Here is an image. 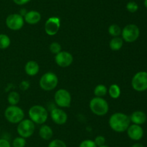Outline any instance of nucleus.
<instances>
[{"label":"nucleus","mask_w":147,"mask_h":147,"mask_svg":"<svg viewBox=\"0 0 147 147\" xmlns=\"http://www.w3.org/2000/svg\"><path fill=\"white\" fill-rule=\"evenodd\" d=\"M109 125L115 132L123 133L126 131L131 125V120L126 114L117 112L111 115L109 120Z\"/></svg>","instance_id":"1"},{"label":"nucleus","mask_w":147,"mask_h":147,"mask_svg":"<svg viewBox=\"0 0 147 147\" xmlns=\"http://www.w3.org/2000/svg\"><path fill=\"white\" fill-rule=\"evenodd\" d=\"M29 119L34 124L42 125L48 118V112L42 105H35L32 106L28 111Z\"/></svg>","instance_id":"2"},{"label":"nucleus","mask_w":147,"mask_h":147,"mask_svg":"<svg viewBox=\"0 0 147 147\" xmlns=\"http://www.w3.org/2000/svg\"><path fill=\"white\" fill-rule=\"evenodd\" d=\"M89 108L94 115L98 116H104L109 112V105L104 98L95 97L90 99L89 102Z\"/></svg>","instance_id":"3"},{"label":"nucleus","mask_w":147,"mask_h":147,"mask_svg":"<svg viewBox=\"0 0 147 147\" xmlns=\"http://www.w3.org/2000/svg\"><path fill=\"white\" fill-rule=\"evenodd\" d=\"M4 117L10 123L18 124L24 118V112L17 105H9L4 110Z\"/></svg>","instance_id":"4"},{"label":"nucleus","mask_w":147,"mask_h":147,"mask_svg":"<svg viewBox=\"0 0 147 147\" xmlns=\"http://www.w3.org/2000/svg\"><path fill=\"white\" fill-rule=\"evenodd\" d=\"M39 84L44 91H52L55 89L58 84V77L53 72H46L40 77Z\"/></svg>","instance_id":"5"},{"label":"nucleus","mask_w":147,"mask_h":147,"mask_svg":"<svg viewBox=\"0 0 147 147\" xmlns=\"http://www.w3.org/2000/svg\"><path fill=\"white\" fill-rule=\"evenodd\" d=\"M35 131V124L30 119H23L17 125V131L19 136L28 138L34 134Z\"/></svg>","instance_id":"6"},{"label":"nucleus","mask_w":147,"mask_h":147,"mask_svg":"<svg viewBox=\"0 0 147 147\" xmlns=\"http://www.w3.org/2000/svg\"><path fill=\"white\" fill-rule=\"evenodd\" d=\"M140 35V30L136 24H129L121 30V37L126 43L135 42Z\"/></svg>","instance_id":"7"},{"label":"nucleus","mask_w":147,"mask_h":147,"mask_svg":"<svg viewBox=\"0 0 147 147\" xmlns=\"http://www.w3.org/2000/svg\"><path fill=\"white\" fill-rule=\"evenodd\" d=\"M54 100L56 105L60 108H70L71 105L72 97L67 89H60L55 93Z\"/></svg>","instance_id":"8"},{"label":"nucleus","mask_w":147,"mask_h":147,"mask_svg":"<svg viewBox=\"0 0 147 147\" xmlns=\"http://www.w3.org/2000/svg\"><path fill=\"white\" fill-rule=\"evenodd\" d=\"M131 86L137 92L147 90V72L142 71L135 74L131 79Z\"/></svg>","instance_id":"9"},{"label":"nucleus","mask_w":147,"mask_h":147,"mask_svg":"<svg viewBox=\"0 0 147 147\" xmlns=\"http://www.w3.org/2000/svg\"><path fill=\"white\" fill-rule=\"evenodd\" d=\"M6 25L9 29L14 31L20 30L24 24V17L18 13H14L8 15L6 18Z\"/></svg>","instance_id":"10"},{"label":"nucleus","mask_w":147,"mask_h":147,"mask_svg":"<svg viewBox=\"0 0 147 147\" xmlns=\"http://www.w3.org/2000/svg\"><path fill=\"white\" fill-rule=\"evenodd\" d=\"M60 27V19L57 17H51L45 23V31L50 36L55 35Z\"/></svg>","instance_id":"11"},{"label":"nucleus","mask_w":147,"mask_h":147,"mask_svg":"<svg viewBox=\"0 0 147 147\" xmlns=\"http://www.w3.org/2000/svg\"><path fill=\"white\" fill-rule=\"evenodd\" d=\"M55 61L56 64L61 68L70 66L73 62V56L70 53L65 50H61L55 56Z\"/></svg>","instance_id":"12"},{"label":"nucleus","mask_w":147,"mask_h":147,"mask_svg":"<svg viewBox=\"0 0 147 147\" xmlns=\"http://www.w3.org/2000/svg\"><path fill=\"white\" fill-rule=\"evenodd\" d=\"M50 118L55 123L62 125L67 121V114L61 108H54L50 111Z\"/></svg>","instance_id":"13"},{"label":"nucleus","mask_w":147,"mask_h":147,"mask_svg":"<svg viewBox=\"0 0 147 147\" xmlns=\"http://www.w3.org/2000/svg\"><path fill=\"white\" fill-rule=\"evenodd\" d=\"M127 135L132 141H138L144 136V129L142 127L136 124H131L126 130Z\"/></svg>","instance_id":"14"},{"label":"nucleus","mask_w":147,"mask_h":147,"mask_svg":"<svg viewBox=\"0 0 147 147\" xmlns=\"http://www.w3.org/2000/svg\"><path fill=\"white\" fill-rule=\"evenodd\" d=\"M41 18V14L36 10L28 11L24 17V22H27L29 24H37V23L40 22Z\"/></svg>","instance_id":"15"},{"label":"nucleus","mask_w":147,"mask_h":147,"mask_svg":"<svg viewBox=\"0 0 147 147\" xmlns=\"http://www.w3.org/2000/svg\"><path fill=\"white\" fill-rule=\"evenodd\" d=\"M131 120V122H133V124L136 125H142L145 123L147 120V116L144 112L141 110H136L132 112L131 116H129Z\"/></svg>","instance_id":"16"},{"label":"nucleus","mask_w":147,"mask_h":147,"mask_svg":"<svg viewBox=\"0 0 147 147\" xmlns=\"http://www.w3.org/2000/svg\"><path fill=\"white\" fill-rule=\"evenodd\" d=\"M24 71L28 76H34L40 71V66L35 61H29L24 66Z\"/></svg>","instance_id":"17"},{"label":"nucleus","mask_w":147,"mask_h":147,"mask_svg":"<svg viewBox=\"0 0 147 147\" xmlns=\"http://www.w3.org/2000/svg\"><path fill=\"white\" fill-rule=\"evenodd\" d=\"M39 135L42 139L49 141L53 136V131L50 126L46 124H42L39 129Z\"/></svg>","instance_id":"18"},{"label":"nucleus","mask_w":147,"mask_h":147,"mask_svg":"<svg viewBox=\"0 0 147 147\" xmlns=\"http://www.w3.org/2000/svg\"><path fill=\"white\" fill-rule=\"evenodd\" d=\"M123 46V40L120 36L119 37H113L109 43V47L111 50L113 51H118L120 50Z\"/></svg>","instance_id":"19"},{"label":"nucleus","mask_w":147,"mask_h":147,"mask_svg":"<svg viewBox=\"0 0 147 147\" xmlns=\"http://www.w3.org/2000/svg\"><path fill=\"white\" fill-rule=\"evenodd\" d=\"M108 92H109V96L112 99H116L119 98V97L121 96V91L120 86L117 84H111L109 86V89H108Z\"/></svg>","instance_id":"20"},{"label":"nucleus","mask_w":147,"mask_h":147,"mask_svg":"<svg viewBox=\"0 0 147 147\" xmlns=\"http://www.w3.org/2000/svg\"><path fill=\"white\" fill-rule=\"evenodd\" d=\"M7 101H8L9 105H17V104L20 101V94L15 91L10 92L7 97Z\"/></svg>","instance_id":"21"},{"label":"nucleus","mask_w":147,"mask_h":147,"mask_svg":"<svg viewBox=\"0 0 147 147\" xmlns=\"http://www.w3.org/2000/svg\"><path fill=\"white\" fill-rule=\"evenodd\" d=\"M93 93L96 97H103L106 96L108 93V88L106 87V85L104 84H98L97 86L95 87Z\"/></svg>","instance_id":"22"},{"label":"nucleus","mask_w":147,"mask_h":147,"mask_svg":"<svg viewBox=\"0 0 147 147\" xmlns=\"http://www.w3.org/2000/svg\"><path fill=\"white\" fill-rule=\"evenodd\" d=\"M121 28L119 25L116 24H111L109 26V29H108V32H109V35H111L112 37H119L121 35Z\"/></svg>","instance_id":"23"},{"label":"nucleus","mask_w":147,"mask_h":147,"mask_svg":"<svg viewBox=\"0 0 147 147\" xmlns=\"http://www.w3.org/2000/svg\"><path fill=\"white\" fill-rule=\"evenodd\" d=\"M11 40L6 34H0V49H6L9 47Z\"/></svg>","instance_id":"24"},{"label":"nucleus","mask_w":147,"mask_h":147,"mask_svg":"<svg viewBox=\"0 0 147 147\" xmlns=\"http://www.w3.org/2000/svg\"><path fill=\"white\" fill-rule=\"evenodd\" d=\"M26 144H27L26 138H22L21 136L16 137L12 141L13 147H25Z\"/></svg>","instance_id":"25"},{"label":"nucleus","mask_w":147,"mask_h":147,"mask_svg":"<svg viewBox=\"0 0 147 147\" xmlns=\"http://www.w3.org/2000/svg\"><path fill=\"white\" fill-rule=\"evenodd\" d=\"M50 50L51 53H54V54H57L62 50L61 45L57 42H53L50 45Z\"/></svg>","instance_id":"26"},{"label":"nucleus","mask_w":147,"mask_h":147,"mask_svg":"<svg viewBox=\"0 0 147 147\" xmlns=\"http://www.w3.org/2000/svg\"><path fill=\"white\" fill-rule=\"evenodd\" d=\"M47 147H67L65 143L60 139L52 140L48 144Z\"/></svg>","instance_id":"27"},{"label":"nucleus","mask_w":147,"mask_h":147,"mask_svg":"<svg viewBox=\"0 0 147 147\" xmlns=\"http://www.w3.org/2000/svg\"><path fill=\"white\" fill-rule=\"evenodd\" d=\"M126 10H128V12L131 13H134L136 12H137V10H139V5L135 1H129L126 4Z\"/></svg>","instance_id":"28"},{"label":"nucleus","mask_w":147,"mask_h":147,"mask_svg":"<svg viewBox=\"0 0 147 147\" xmlns=\"http://www.w3.org/2000/svg\"><path fill=\"white\" fill-rule=\"evenodd\" d=\"M78 147H98V146H96V144H95L93 140L86 139V140H83V141L80 142V144H79Z\"/></svg>","instance_id":"29"},{"label":"nucleus","mask_w":147,"mask_h":147,"mask_svg":"<svg viewBox=\"0 0 147 147\" xmlns=\"http://www.w3.org/2000/svg\"><path fill=\"white\" fill-rule=\"evenodd\" d=\"M93 141H94L95 144H96L97 146H100L106 144V138L103 135H97Z\"/></svg>","instance_id":"30"},{"label":"nucleus","mask_w":147,"mask_h":147,"mask_svg":"<svg viewBox=\"0 0 147 147\" xmlns=\"http://www.w3.org/2000/svg\"><path fill=\"white\" fill-rule=\"evenodd\" d=\"M30 84L28 81L23 80L20 82V85H19V87H20V89L22 91H27V89L30 88Z\"/></svg>","instance_id":"31"},{"label":"nucleus","mask_w":147,"mask_h":147,"mask_svg":"<svg viewBox=\"0 0 147 147\" xmlns=\"http://www.w3.org/2000/svg\"><path fill=\"white\" fill-rule=\"evenodd\" d=\"M11 144L6 138H0V147H11Z\"/></svg>","instance_id":"32"},{"label":"nucleus","mask_w":147,"mask_h":147,"mask_svg":"<svg viewBox=\"0 0 147 147\" xmlns=\"http://www.w3.org/2000/svg\"><path fill=\"white\" fill-rule=\"evenodd\" d=\"M30 1H31V0H13V1H14L16 4L20 6L24 5V4L30 2Z\"/></svg>","instance_id":"33"},{"label":"nucleus","mask_w":147,"mask_h":147,"mask_svg":"<svg viewBox=\"0 0 147 147\" xmlns=\"http://www.w3.org/2000/svg\"><path fill=\"white\" fill-rule=\"evenodd\" d=\"M27 11L25 10V9H21V10H20V12L19 13V14H20V15H22L23 17H24V15L27 14Z\"/></svg>","instance_id":"34"},{"label":"nucleus","mask_w":147,"mask_h":147,"mask_svg":"<svg viewBox=\"0 0 147 147\" xmlns=\"http://www.w3.org/2000/svg\"><path fill=\"white\" fill-rule=\"evenodd\" d=\"M131 147H144V146L141 143H135Z\"/></svg>","instance_id":"35"},{"label":"nucleus","mask_w":147,"mask_h":147,"mask_svg":"<svg viewBox=\"0 0 147 147\" xmlns=\"http://www.w3.org/2000/svg\"><path fill=\"white\" fill-rule=\"evenodd\" d=\"M98 147H110V146H109L108 145H106V144H104V145L100 146H98Z\"/></svg>","instance_id":"36"},{"label":"nucleus","mask_w":147,"mask_h":147,"mask_svg":"<svg viewBox=\"0 0 147 147\" xmlns=\"http://www.w3.org/2000/svg\"><path fill=\"white\" fill-rule=\"evenodd\" d=\"M144 6L147 8V0H144Z\"/></svg>","instance_id":"37"},{"label":"nucleus","mask_w":147,"mask_h":147,"mask_svg":"<svg viewBox=\"0 0 147 147\" xmlns=\"http://www.w3.org/2000/svg\"><path fill=\"white\" fill-rule=\"evenodd\" d=\"M0 132H1V127H0Z\"/></svg>","instance_id":"38"},{"label":"nucleus","mask_w":147,"mask_h":147,"mask_svg":"<svg viewBox=\"0 0 147 147\" xmlns=\"http://www.w3.org/2000/svg\"><path fill=\"white\" fill-rule=\"evenodd\" d=\"M116 147H119V146H116Z\"/></svg>","instance_id":"39"}]
</instances>
